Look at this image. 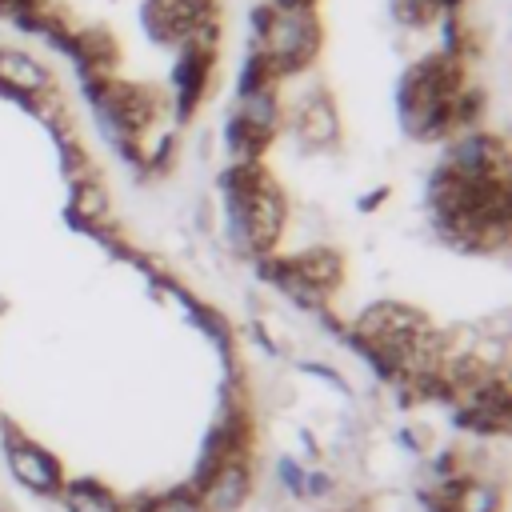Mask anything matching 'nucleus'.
<instances>
[{
    "mask_svg": "<svg viewBox=\"0 0 512 512\" xmlns=\"http://www.w3.org/2000/svg\"><path fill=\"white\" fill-rule=\"evenodd\" d=\"M260 28L268 32L264 60L276 64V68H304L312 60V52H316V40H320L316 24L296 8H288L276 24H260Z\"/></svg>",
    "mask_w": 512,
    "mask_h": 512,
    "instance_id": "7ed1b4c3",
    "label": "nucleus"
},
{
    "mask_svg": "<svg viewBox=\"0 0 512 512\" xmlns=\"http://www.w3.org/2000/svg\"><path fill=\"white\" fill-rule=\"evenodd\" d=\"M64 500H68V512H120L116 496H112L108 488L92 484V480H80V484H72V488L64 492Z\"/></svg>",
    "mask_w": 512,
    "mask_h": 512,
    "instance_id": "1a4fd4ad",
    "label": "nucleus"
},
{
    "mask_svg": "<svg viewBox=\"0 0 512 512\" xmlns=\"http://www.w3.org/2000/svg\"><path fill=\"white\" fill-rule=\"evenodd\" d=\"M144 20L160 40L192 36L200 28V0H148Z\"/></svg>",
    "mask_w": 512,
    "mask_h": 512,
    "instance_id": "20e7f679",
    "label": "nucleus"
},
{
    "mask_svg": "<svg viewBox=\"0 0 512 512\" xmlns=\"http://www.w3.org/2000/svg\"><path fill=\"white\" fill-rule=\"evenodd\" d=\"M444 4H460V0H444Z\"/></svg>",
    "mask_w": 512,
    "mask_h": 512,
    "instance_id": "ddd939ff",
    "label": "nucleus"
},
{
    "mask_svg": "<svg viewBox=\"0 0 512 512\" xmlns=\"http://www.w3.org/2000/svg\"><path fill=\"white\" fill-rule=\"evenodd\" d=\"M244 492H248V472H244L236 460H228V464H220V468L208 476L204 500H208L216 512H228V508H236V504L244 500Z\"/></svg>",
    "mask_w": 512,
    "mask_h": 512,
    "instance_id": "0eeeda50",
    "label": "nucleus"
},
{
    "mask_svg": "<svg viewBox=\"0 0 512 512\" xmlns=\"http://www.w3.org/2000/svg\"><path fill=\"white\" fill-rule=\"evenodd\" d=\"M224 188L232 196V224L248 244H272L276 228H280V200L272 192V180L256 168H236L232 176H224Z\"/></svg>",
    "mask_w": 512,
    "mask_h": 512,
    "instance_id": "f03ea898",
    "label": "nucleus"
},
{
    "mask_svg": "<svg viewBox=\"0 0 512 512\" xmlns=\"http://www.w3.org/2000/svg\"><path fill=\"white\" fill-rule=\"evenodd\" d=\"M104 116L124 132H140L152 120V100L128 84H112L104 88Z\"/></svg>",
    "mask_w": 512,
    "mask_h": 512,
    "instance_id": "423d86ee",
    "label": "nucleus"
},
{
    "mask_svg": "<svg viewBox=\"0 0 512 512\" xmlns=\"http://www.w3.org/2000/svg\"><path fill=\"white\" fill-rule=\"evenodd\" d=\"M8 464H12V472H16V480L20 484H28V488H36V492H52V488H60V468H56V460L44 452V448H36V444H8Z\"/></svg>",
    "mask_w": 512,
    "mask_h": 512,
    "instance_id": "39448f33",
    "label": "nucleus"
},
{
    "mask_svg": "<svg viewBox=\"0 0 512 512\" xmlns=\"http://www.w3.org/2000/svg\"><path fill=\"white\" fill-rule=\"evenodd\" d=\"M280 4H284V8H296V12H300V8H304V4H312V0H280Z\"/></svg>",
    "mask_w": 512,
    "mask_h": 512,
    "instance_id": "f8f14e48",
    "label": "nucleus"
},
{
    "mask_svg": "<svg viewBox=\"0 0 512 512\" xmlns=\"http://www.w3.org/2000/svg\"><path fill=\"white\" fill-rule=\"evenodd\" d=\"M452 84H456V72L444 60H424L420 68H412V76L404 80V92H400V104H404L412 132L436 136L448 128L452 96H456Z\"/></svg>",
    "mask_w": 512,
    "mask_h": 512,
    "instance_id": "f257e3e1",
    "label": "nucleus"
},
{
    "mask_svg": "<svg viewBox=\"0 0 512 512\" xmlns=\"http://www.w3.org/2000/svg\"><path fill=\"white\" fill-rule=\"evenodd\" d=\"M208 64H212L208 48H188V52H184V60H180V68H176V84H180L184 100H192V92H200V84H204V76H208Z\"/></svg>",
    "mask_w": 512,
    "mask_h": 512,
    "instance_id": "9d476101",
    "label": "nucleus"
},
{
    "mask_svg": "<svg viewBox=\"0 0 512 512\" xmlns=\"http://www.w3.org/2000/svg\"><path fill=\"white\" fill-rule=\"evenodd\" d=\"M152 512H200V508H196V500H192V496L176 492V496H168V500L152 504Z\"/></svg>",
    "mask_w": 512,
    "mask_h": 512,
    "instance_id": "9b49d317",
    "label": "nucleus"
},
{
    "mask_svg": "<svg viewBox=\"0 0 512 512\" xmlns=\"http://www.w3.org/2000/svg\"><path fill=\"white\" fill-rule=\"evenodd\" d=\"M48 76L36 60L20 52H0V88H44Z\"/></svg>",
    "mask_w": 512,
    "mask_h": 512,
    "instance_id": "6e6552de",
    "label": "nucleus"
}]
</instances>
